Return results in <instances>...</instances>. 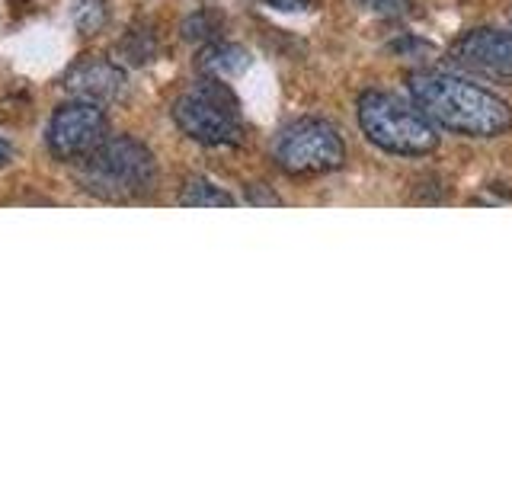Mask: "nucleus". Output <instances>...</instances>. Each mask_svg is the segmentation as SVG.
Wrapping results in <instances>:
<instances>
[{"label":"nucleus","mask_w":512,"mask_h":480,"mask_svg":"<svg viewBox=\"0 0 512 480\" xmlns=\"http://www.w3.org/2000/svg\"><path fill=\"white\" fill-rule=\"evenodd\" d=\"M154 52H157V45H154V36L148 29H132L122 39V55L132 64H148Z\"/></svg>","instance_id":"obj_12"},{"label":"nucleus","mask_w":512,"mask_h":480,"mask_svg":"<svg viewBox=\"0 0 512 480\" xmlns=\"http://www.w3.org/2000/svg\"><path fill=\"white\" fill-rule=\"evenodd\" d=\"M276 164L288 176H320L346 164L343 135L324 119H298L276 141Z\"/></svg>","instance_id":"obj_4"},{"label":"nucleus","mask_w":512,"mask_h":480,"mask_svg":"<svg viewBox=\"0 0 512 480\" xmlns=\"http://www.w3.org/2000/svg\"><path fill=\"white\" fill-rule=\"evenodd\" d=\"M362 135L397 157H426L439 148V132L420 109L384 90H365L356 103Z\"/></svg>","instance_id":"obj_2"},{"label":"nucleus","mask_w":512,"mask_h":480,"mask_svg":"<svg viewBox=\"0 0 512 480\" xmlns=\"http://www.w3.org/2000/svg\"><path fill=\"white\" fill-rule=\"evenodd\" d=\"M106 112L93 100H74L55 109L48 122V148L61 160L87 157L106 138Z\"/></svg>","instance_id":"obj_6"},{"label":"nucleus","mask_w":512,"mask_h":480,"mask_svg":"<svg viewBox=\"0 0 512 480\" xmlns=\"http://www.w3.org/2000/svg\"><path fill=\"white\" fill-rule=\"evenodd\" d=\"M71 16H74L77 32H84V36H96V32H103L109 26L106 0H74Z\"/></svg>","instance_id":"obj_11"},{"label":"nucleus","mask_w":512,"mask_h":480,"mask_svg":"<svg viewBox=\"0 0 512 480\" xmlns=\"http://www.w3.org/2000/svg\"><path fill=\"white\" fill-rule=\"evenodd\" d=\"M180 205H186V208H231L234 199L221 186H215L212 180H202V176H199V180L186 183Z\"/></svg>","instance_id":"obj_10"},{"label":"nucleus","mask_w":512,"mask_h":480,"mask_svg":"<svg viewBox=\"0 0 512 480\" xmlns=\"http://www.w3.org/2000/svg\"><path fill=\"white\" fill-rule=\"evenodd\" d=\"M266 4L279 13H304L311 7V0H266Z\"/></svg>","instance_id":"obj_16"},{"label":"nucleus","mask_w":512,"mask_h":480,"mask_svg":"<svg viewBox=\"0 0 512 480\" xmlns=\"http://www.w3.org/2000/svg\"><path fill=\"white\" fill-rule=\"evenodd\" d=\"M247 202L250 205H279L282 199L276 196V192H266L263 186H250L247 189Z\"/></svg>","instance_id":"obj_15"},{"label":"nucleus","mask_w":512,"mask_h":480,"mask_svg":"<svg viewBox=\"0 0 512 480\" xmlns=\"http://www.w3.org/2000/svg\"><path fill=\"white\" fill-rule=\"evenodd\" d=\"M448 58L471 74L512 84V29L480 26L464 32L448 48Z\"/></svg>","instance_id":"obj_7"},{"label":"nucleus","mask_w":512,"mask_h":480,"mask_svg":"<svg viewBox=\"0 0 512 480\" xmlns=\"http://www.w3.org/2000/svg\"><path fill=\"white\" fill-rule=\"evenodd\" d=\"M362 7L378 16H400L410 7V0H362Z\"/></svg>","instance_id":"obj_14"},{"label":"nucleus","mask_w":512,"mask_h":480,"mask_svg":"<svg viewBox=\"0 0 512 480\" xmlns=\"http://www.w3.org/2000/svg\"><path fill=\"white\" fill-rule=\"evenodd\" d=\"M170 112L183 135L208 144V148H237V144H244V125L237 119V109L208 100L199 90L183 93Z\"/></svg>","instance_id":"obj_5"},{"label":"nucleus","mask_w":512,"mask_h":480,"mask_svg":"<svg viewBox=\"0 0 512 480\" xmlns=\"http://www.w3.org/2000/svg\"><path fill=\"white\" fill-rule=\"evenodd\" d=\"M87 183L96 196L106 199H128L148 192L157 180L154 154L135 138H103L84 157Z\"/></svg>","instance_id":"obj_3"},{"label":"nucleus","mask_w":512,"mask_h":480,"mask_svg":"<svg viewBox=\"0 0 512 480\" xmlns=\"http://www.w3.org/2000/svg\"><path fill=\"white\" fill-rule=\"evenodd\" d=\"M64 90L74 93L77 100H119L125 93V71L116 61L103 55H84L77 58L68 71H64Z\"/></svg>","instance_id":"obj_8"},{"label":"nucleus","mask_w":512,"mask_h":480,"mask_svg":"<svg viewBox=\"0 0 512 480\" xmlns=\"http://www.w3.org/2000/svg\"><path fill=\"white\" fill-rule=\"evenodd\" d=\"M221 32V20L215 13H196L183 23V39L186 42H212Z\"/></svg>","instance_id":"obj_13"},{"label":"nucleus","mask_w":512,"mask_h":480,"mask_svg":"<svg viewBox=\"0 0 512 480\" xmlns=\"http://www.w3.org/2000/svg\"><path fill=\"white\" fill-rule=\"evenodd\" d=\"M199 68L212 77H237L250 68V52L231 42H212L208 48H202Z\"/></svg>","instance_id":"obj_9"},{"label":"nucleus","mask_w":512,"mask_h":480,"mask_svg":"<svg viewBox=\"0 0 512 480\" xmlns=\"http://www.w3.org/2000/svg\"><path fill=\"white\" fill-rule=\"evenodd\" d=\"M413 106L423 116L464 138H500L512 128V106L493 90L448 71H413L407 77Z\"/></svg>","instance_id":"obj_1"},{"label":"nucleus","mask_w":512,"mask_h":480,"mask_svg":"<svg viewBox=\"0 0 512 480\" xmlns=\"http://www.w3.org/2000/svg\"><path fill=\"white\" fill-rule=\"evenodd\" d=\"M10 157H13V148H10V141L7 138H0V167L10 164Z\"/></svg>","instance_id":"obj_17"}]
</instances>
